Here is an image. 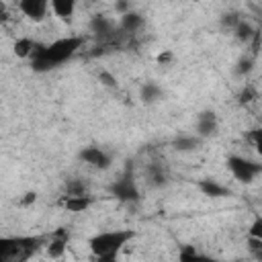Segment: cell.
I'll return each instance as SVG.
<instances>
[{
	"instance_id": "d4e9b609",
	"label": "cell",
	"mask_w": 262,
	"mask_h": 262,
	"mask_svg": "<svg viewBox=\"0 0 262 262\" xmlns=\"http://www.w3.org/2000/svg\"><path fill=\"white\" fill-rule=\"evenodd\" d=\"M248 235H254V237H260V239H262V217H256V219L250 223Z\"/></svg>"
},
{
	"instance_id": "484cf974",
	"label": "cell",
	"mask_w": 262,
	"mask_h": 262,
	"mask_svg": "<svg viewBox=\"0 0 262 262\" xmlns=\"http://www.w3.org/2000/svg\"><path fill=\"white\" fill-rule=\"evenodd\" d=\"M252 145H254V151L262 158V127L252 133Z\"/></svg>"
},
{
	"instance_id": "7402d4cb",
	"label": "cell",
	"mask_w": 262,
	"mask_h": 262,
	"mask_svg": "<svg viewBox=\"0 0 262 262\" xmlns=\"http://www.w3.org/2000/svg\"><path fill=\"white\" fill-rule=\"evenodd\" d=\"M98 80H100V84L106 86V88H117V76L111 74L108 70H100V72H98Z\"/></svg>"
},
{
	"instance_id": "f546056e",
	"label": "cell",
	"mask_w": 262,
	"mask_h": 262,
	"mask_svg": "<svg viewBox=\"0 0 262 262\" xmlns=\"http://www.w3.org/2000/svg\"><path fill=\"white\" fill-rule=\"evenodd\" d=\"M201 2H205V0H201Z\"/></svg>"
},
{
	"instance_id": "f1b7e54d",
	"label": "cell",
	"mask_w": 262,
	"mask_h": 262,
	"mask_svg": "<svg viewBox=\"0 0 262 262\" xmlns=\"http://www.w3.org/2000/svg\"><path fill=\"white\" fill-rule=\"evenodd\" d=\"M180 258H184V260H188V258H201V254L194 252V250H186V252H180Z\"/></svg>"
},
{
	"instance_id": "603a6c76",
	"label": "cell",
	"mask_w": 262,
	"mask_h": 262,
	"mask_svg": "<svg viewBox=\"0 0 262 262\" xmlns=\"http://www.w3.org/2000/svg\"><path fill=\"white\" fill-rule=\"evenodd\" d=\"M237 98H239V104H250L252 100H256V90H254V86H244L242 88V92L237 94Z\"/></svg>"
},
{
	"instance_id": "cb8c5ba5",
	"label": "cell",
	"mask_w": 262,
	"mask_h": 262,
	"mask_svg": "<svg viewBox=\"0 0 262 262\" xmlns=\"http://www.w3.org/2000/svg\"><path fill=\"white\" fill-rule=\"evenodd\" d=\"M172 61H174V51L172 49H164V51H160L156 55V63L158 66H170Z\"/></svg>"
},
{
	"instance_id": "9c48e42d",
	"label": "cell",
	"mask_w": 262,
	"mask_h": 262,
	"mask_svg": "<svg viewBox=\"0 0 262 262\" xmlns=\"http://www.w3.org/2000/svg\"><path fill=\"white\" fill-rule=\"evenodd\" d=\"M119 29V23H115L113 18L104 16V14H96L90 20V31L98 37V39H111L115 35V31Z\"/></svg>"
},
{
	"instance_id": "7c38bea8",
	"label": "cell",
	"mask_w": 262,
	"mask_h": 262,
	"mask_svg": "<svg viewBox=\"0 0 262 262\" xmlns=\"http://www.w3.org/2000/svg\"><path fill=\"white\" fill-rule=\"evenodd\" d=\"M78 2L80 0H51V12L59 20L72 23V18L76 14V8H78Z\"/></svg>"
},
{
	"instance_id": "e0dca14e",
	"label": "cell",
	"mask_w": 262,
	"mask_h": 262,
	"mask_svg": "<svg viewBox=\"0 0 262 262\" xmlns=\"http://www.w3.org/2000/svg\"><path fill=\"white\" fill-rule=\"evenodd\" d=\"M139 98L145 102V104H154L162 98V86L156 84V82H145L139 90Z\"/></svg>"
},
{
	"instance_id": "5bb4252c",
	"label": "cell",
	"mask_w": 262,
	"mask_h": 262,
	"mask_svg": "<svg viewBox=\"0 0 262 262\" xmlns=\"http://www.w3.org/2000/svg\"><path fill=\"white\" fill-rule=\"evenodd\" d=\"M233 33V37H235V41L237 43H244V45H248V43H252L254 39H258V29H254V25L250 23V20H246V18H242L237 25H235V29L231 31Z\"/></svg>"
},
{
	"instance_id": "83f0119b",
	"label": "cell",
	"mask_w": 262,
	"mask_h": 262,
	"mask_svg": "<svg viewBox=\"0 0 262 262\" xmlns=\"http://www.w3.org/2000/svg\"><path fill=\"white\" fill-rule=\"evenodd\" d=\"M129 10H131V2L129 0H117L115 2V12H119V16L129 12Z\"/></svg>"
},
{
	"instance_id": "ffe728a7",
	"label": "cell",
	"mask_w": 262,
	"mask_h": 262,
	"mask_svg": "<svg viewBox=\"0 0 262 262\" xmlns=\"http://www.w3.org/2000/svg\"><path fill=\"white\" fill-rule=\"evenodd\" d=\"M239 20H242V16H239L237 12H225V14L221 16V27L227 29V31H233Z\"/></svg>"
},
{
	"instance_id": "2e32d148",
	"label": "cell",
	"mask_w": 262,
	"mask_h": 262,
	"mask_svg": "<svg viewBox=\"0 0 262 262\" xmlns=\"http://www.w3.org/2000/svg\"><path fill=\"white\" fill-rule=\"evenodd\" d=\"M199 188H201V192L205 194V196H213V199H219V196H227L229 194V188L227 186H223V184H219L217 180H201L199 182Z\"/></svg>"
},
{
	"instance_id": "4fadbf2b",
	"label": "cell",
	"mask_w": 262,
	"mask_h": 262,
	"mask_svg": "<svg viewBox=\"0 0 262 262\" xmlns=\"http://www.w3.org/2000/svg\"><path fill=\"white\" fill-rule=\"evenodd\" d=\"M143 25H145V18L137 10H129L119 16V31H123V33H137Z\"/></svg>"
},
{
	"instance_id": "4316f807",
	"label": "cell",
	"mask_w": 262,
	"mask_h": 262,
	"mask_svg": "<svg viewBox=\"0 0 262 262\" xmlns=\"http://www.w3.org/2000/svg\"><path fill=\"white\" fill-rule=\"evenodd\" d=\"M35 201H37V192H35V190H29V192H25V194L20 196L18 205H20V207H31V205H35Z\"/></svg>"
},
{
	"instance_id": "8fae6325",
	"label": "cell",
	"mask_w": 262,
	"mask_h": 262,
	"mask_svg": "<svg viewBox=\"0 0 262 262\" xmlns=\"http://www.w3.org/2000/svg\"><path fill=\"white\" fill-rule=\"evenodd\" d=\"M68 239H70V235H68V233H63V231L53 233V235L49 237V242L45 244V254H47V258H53V260L61 258V256L66 254Z\"/></svg>"
},
{
	"instance_id": "9a60e30c",
	"label": "cell",
	"mask_w": 262,
	"mask_h": 262,
	"mask_svg": "<svg viewBox=\"0 0 262 262\" xmlns=\"http://www.w3.org/2000/svg\"><path fill=\"white\" fill-rule=\"evenodd\" d=\"M37 41L31 39V37H16L14 43H12V53L18 57V59H31L35 49H37Z\"/></svg>"
},
{
	"instance_id": "52a82bcc",
	"label": "cell",
	"mask_w": 262,
	"mask_h": 262,
	"mask_svg": "<svg viewBox=\"0 0 262 262\" xmlns=\"http://www.w3.org/2000/svg\"><path fill=\"white\" fill-rule=\"evenodd\" d=\"M80 160L84 164L96 168V170H106L111 166V156L102 147H98V145H86V147H82L80 149Z\"/></svg>"
},
{
	"instance_id": "277c9868",
	"label": "cell",
	"mask_w": 262,
	"mask_h": 262,
	"mask_svg": "<svg viewBox=\"0 0 262 262\" xmlns=\"http://www.w3.org/2000/svg\"><path fill=\"white\" fill-rule=\"evenodd\" d=\"M227 170H229V174H231L237 182H242V184H252V182L256 180V176L262 174V164L252 162V160H248V158H244V156L231 154V156L227 158Z\"/></svg>"
},
{
	"instance_id": "d6986e66",
	"label": "cell",
	"mask_w": 262,
	"mask_h": 262,
	"mask_svg": "<svg viewBox=\"0 0 262 262\" xmlns=\"http://www.w3.org/2000/svg\"><path fill=\"white\" fill-rule=\"evenodd\" d=\"M199 143H201V137H199V135H182V137H178V139L174 141V147L180 149V151H190V149H194Z\"/></svg>"
},
{
	"instance_id": "ba28073f",
	"label": "cell",
	"mask_w": 262,
	"mask_h": 262,
	"mask_svg": "<svg viewBox=\"0 0 262 262\" xmlns=\"http://www.w3.org/2000/svg\"><path fill=\"white\" fill-rule=\"evenodd\" d=\"M59 205L68 213H84L94 205V199L88 192H82V194H68L66 192V196L59 201Z\"/></svg>"
},
{
	"instance_id": "5b68a950",
	"label": "cell",
	"mask_w": 262,
	"mask_h": 262,
	"mask_svg": "<svg viewBox=\"0 0 262 262\" xmlns=\"http://www.w3.org/2000/svg\"><path fill=\"white\" fill-rule=\"evenodd\" d=\"M16 4L31 23H43L51 10V0H16Z\"/></svg>"
},
{
	"instance_id": "ac0fdd59",
	"label": "cell",
	"mask_w": 262,
	"mask_h": 262,
	"mask_svg": "<svg viewBox=\"0 0 262 262\" xmlns=\"http://www.w3.org/2000/svg\"><path fill=\"white\" fill-rule=\"evenodd\" d=\"M166 178L168 176H166L164 166H160V164H149L147 166V180H149L151 186H164Z\"/></svg>"
},
{
	"instance_id": "3957f363",
	"label": "cell",
	"mask_w": 262,
	"mask_h": 262,
	"mask_svg": "<svg viewBox=\"0 0 262 262\" xmlns=\"http://www.w3.org/2000/svg\"><path fill=\"white\" fill-rule=\"evenodd\" d=\"M43 246V237L33 235H16L0 239V260L2 262H20L29 260Z\"/></svg>"
},
{
	"instance_id": "30bf717a",
	"label": "cell",
	"mask_w": 262,
	"mask_h": 262,
	"mask_svg": "<svg viewBox=\"0 0 262 262\" xmlns=\"http://www.w3.org/2000/svg\"><path fill=\"white\" fill-rule=\"evenodd\" d=\"M217 129H219V121H217V115L213 111H203L196 117V135L201 139H207V137L215 135Z\"/></svg>"
},
{
	"instance_id": "7a4b0ae2",
	"label": "cell",
	"mask_w": 262,
	"mask_h": 262,
	"mask_svg": "<svg viewBox=\"0 0 262 262\" xmlns=\"http://www.w3.org/2000/svg\"><path fill=\"white\" fill-rule=\"evenodd\" d=\"M135 237L133 229H106V231H98L88 239V248L92 252L94 258L111 262L115 260L123 248Z\"/></svg>"
},
{
	"instance_id": "44dd1931",
	"label": "cell",
	"mask_w": 262,
	"mask_h": 262,
	"mask_svg": "<svg viewBox=\"0 0 262 262\" xmlns=\"http://www.w3.org/2000/svg\"><path fill=\"white\" fill-rule=\"evenodd\" d=\"M252 66H254V61H252V57H242L237 63H235V74L237 76H246V74H250L252 72Z\"/></svg>"
},
{
	"instance_id": "6da1fadb",
	"label": "cell",
	"mask_w": 262,
	"mask_h": 262,
	"mask_svg": "<svg viewBox=\"0 0 262 262\" xmlns=\"http://www.w3.org/2000/svg\"><path fill=\"white\" fill-rule=\"evenodd\" d=\"M82 43H84L82 37L70 35V37H59V39H55L47 45H37L33 57L29 59L31 68L35 72H49V70L61 66L63 61L72 59L74 53L82 47Z\"/></svg>"
},
{
	"instance_id": "8992f818",
	"label": "cell",
	"mask_w": 262,
	"mask_h": 262,
	"mask_svg": "<svg viewBox=\"0 0 262 262\" xmlns=\"http://www.w3.org/2000/svg\"><path fill=\"white\" fill-rule=\"evenodd\" d=\"M111 192H113L115 199L125 201V203H129V201H137V199H139V188H137V184H135V180H133V176H131L129 172H125L119 180L113 182Z\"/></svg>"
}]
</instances>
